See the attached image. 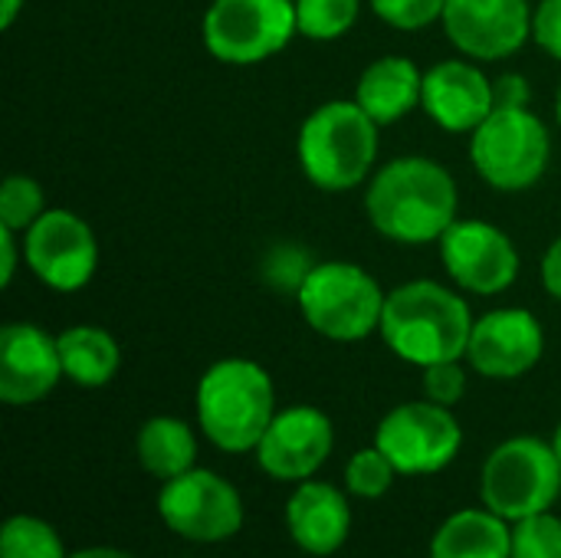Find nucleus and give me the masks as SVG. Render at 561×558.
<instances>
[{
	"label": "nucleus",
	"instance_id": "19",
	"mask_svg": "<svg viewBox=\"0 0 561 558\" xmlns=\"http://www.w3.org/2000/svg\"><path fill=\"white\" fill-rule=\"evenodd\" d=\"M424 72L408 56H378L355 86V102L378 122L394 125L421 105Z\"/></svg>",
	"mask_w": 561,
	"mask_h": 558
},
{
	"label": "nucleus",
	"instance_id": "12",
	"mask_svg": "<svg viewBox=\"0 0 561 558\" xmlns=\"http://www.w3.org/2000/svg\"><path fill=\"white\" fill-rule=\"evenodd\" d=\"M437 243L447 276L463 293L496 296L506 293L519 276L516 243L490 220H454Z\"/></svg>",
	"mask_w": 561,
	"mask_h": 558
},
{
	"label": "nucleus",
	"instance_id": "28",
	"mask_svg": "<svg viewBox=\"0 0 561 558\" xmlns=\"http://www.w3.org/2000/svg\"><path fill=\"white\" fill-rule=\"evenodd\" d=\"M378 20H385L394 30H424L444 16L447 0H368Z\"/></svg>",
	"mask_w": 561,
	"mask_h": 558
},
{
	"label": "nucleus",
	"instance_id": "6",
	"mask_svg": "<svg viewBox=\"0 0 561 558\" xmlns=\"http://www.w3.org/2000/svg\"><path fill=\"white\" fill-rule=\"evenodd\" d=\"M470 158L490 187L519 194L542 181L552 158V138L546 122L529 105L493 109L483 125L470 132Z\"/></svg>",
	"mask_w": 561,
	"mask_h": 558
},
{
	"label": "nucleus",
	"instance_id": "37",
	"mask_svg": "<svg viewBox=\"0 0 561 558\" xmlns=\"http://www.w3.org/2000/svg\"><path fill=\"white\" fill-rule=\"evenodd\" d=\"M556 118H559V128H561V89H559V99H556Z\"/></svg>",
	"mask_w": 561,
	"mask_h": 558
},
{
	"label": "nucleus",
	"instance_id": "36",
	"mask_svg": "<svg viewBox=\"0 0 561 558\" xmlns=\"http://www.w3.org/2000/svg\"><path fill=\"white\" fill-rule=\"evenodd\" d=\"M552 447H556V454H559V460H561V421H559V428H556V437H552Z\"/></svg>",
	"mask_w": 561,
	"mask_h": 558
},
{
	"label": "nucleus",
	"instance_id": "21",
	"mask_svg": "<svg viewBox=\"0 0 561 558\" xmlns=\"http://www.w3.org/2000/svg\"><path fill=\"white\" fill-rule=\"evenodd\" d=\"M62 375L79 388H102L115 378L122 365L118 342L99 326H69L56 335Z\"/></svg>",
	"mask_w": 561,
	"mask_h": 558
},
{
	"label": "nucleus",
	"instance_id": "31",
	"mask_svg": "<svg viewBox=\"0 0 561 558\" xmlns=\"http://www.w3.org/2000/svg\"><path fill=\"white\" fill-rule=\"evenodd\" d=\"M493 99H496V109H526L533 99L529 79L519 72H503L500 79H493Z\"/></svg>",
	"mask_w": 561,
	"mask_h": 558
},
{
	"label": "nucleus",
	"instance_id": "1",
	"mask_svg": "<svg viewBox=\"0 0 561 558\" xmlns=\"http://www.w3.org/2000/svg\"><path fill=\"white\" fill-rule=\"evenodd\" d=\"M460 194L454 174L424 155H404L378 168L368 181V224L391 243H437L457 220Z\"/></svg>",
	"mask_w": 561,
	"mask_h": 558
},
{
	"label": "nucleus",
	"instance_id": "14",
	"mask_svg": "<svg viewBox=\"0 0 561 558\" xmlns=\"http://www.w3.org/2000/svg\"><path fill=\"white\" fill-rule=\"evenodd\" d=\"M335 444V431L325 411L312 405H296L276 411L263 441L256 444V464L263 474L283 483L312 480V474L329 460Z\"/></svg>",
	"mask_w": 561,
	"mask_h": 558
},
{
	"label": "nucleus",
	"instance_id": "33",
	"mask_svg": "<svg viewBox=\"0 0 561 558\" xmlns=\"http://www.w3.org/2000/svg\"><path fill=\"white\" fill-rule=\"evenodd\" d=\"M539 276H542V286L552 299L561 303V234L552 240V247L546 250L542 257V266H539Z\"/></svg>",
	"mask_w": 561,
	"mask_h": 558
},
{
	"label": "nucleus",
	"instance_id": "2",
	"mask_svg": "<svg viewBox=\"0 0 561 558\" xmlns=\"http://www.w3.org/2000/svg\"><path fill=\"white\" fill-rule=\"evenodd\" d=\"M473 322L460 293L434 280H411L388 293L378 332L401 362L427 368L467 358Z\"/></svg>",
	"mask_w": 561,
	"mask_h": 558
},
{
	"label": "nucleus",
	"instance_id": "24",
	"mask_svg": "<svg viewBox=\"0 0 561 558\" xmlns=\"http://www.w3.org/2000/svg\"><path fill=\"white\" fill-rule=\"evenodd\" d=\"M0 558H66V549L46 520L10 516L0 536Z\"/></svg>",
	"mask_w": 561,
	"mask_h": 558
},
{
	"label": "nucleus",
	"instance_id": "27",
	"mask_svg": "<svg viewBox=\"0 0 561 558\" xmlns=\"http://www.w3.org/2000/svg\"><path fill=\"white\" fill-rule=\"evenodd\" d=\"M513 558H561V520L546 513L513 523Z\"/></svg>",
	"mask_w": 561,
	"mask_h": 558
},
{
	"label": "nucleus",
	"instance_id": "11",
	"mask_svg": "<svg viewBox=\"0 0 561 558\" xmlns=\"http://www.w3.org/2000/svg\"><path fill=\"white\" fill-rule=\"evenodd\" d=\"M23 260L43 286L56 293H79L95 276L99 243L79 214L46 207V214L23 234Z\"/></svg>",
	"mask_w": 561,
	"mask_h": 558
},
{
	"label": "nucleus",
	"instance_id": "4",
	"mask_svg": "<svg viewBox=\"0 0 561 558\" xmlns=\"http://www.w3.org/2000/svg\"><path fill=\"white\" fill-rule=\"evenodd\" d=\"M378 122L355 99H332L312 109L299 128V168L319 191L358 187L378 158Z\"/></svg>",
	"mask_w": 561,
	"mask_h": 558
},
{
	"label": "nucleus",
	"instance_id": "16",
	"mask_svg": "<svg viewBox=\"0 0 561 558\" xmlns=\"http://www.w3.org/2000/svg\"><path fill=\"white\" fill-rule=\"evenodd\" d=\"M62 375L59 342L33 322L0 329V401L23 408L53 395Z\"/></svg>",
	"mask_w": 561,
	"mask_h": 558
},
{
	"label": "nucleus",
	"instance_id": "9",
	"mask_svg": "<svg viewBox=\"0 0 561 558\" xmlns=\"http://www.w3.org/2000/svg\"><path fill=\"white\" fill-rule=\"evenodd\" d=\"M375 447L385 451L401 477H431L457 460L463 431L450 408L424 398L391 408L375 431Z\"/></svg>",
	"mask_w": 561,
	"mask_h": 558
},
{
	"label": "nucleus",
	"instance_id": "34",
	"mask_svg": "<svg viewBox=\"0 0 561 558\" xmlns=\"http://www.w3.org/2000/svg\"><path fill=\"white\" fill-rule=\"evenodd\" d=\"M23 3H26V0H0V26H3V30L13 26V20L20 16Z\"/></svg>",
	"mask_w": 561,
	"mask_h": 558
},
{
	"label": "nucleus",
	"instance_id": "3",
	"mask_svg": "<svg viewBox=\"0 0 561 558\" xmlns=\"http://www.w3.org/2000/svg\"><path fill=\"white\" fill-rule=\"evenodd\" d=\"M276 418V388L263 365L220 358L197 382V424L224 454L256 451Z\"/></svg>",
	"mask_w": 561,
	"mask_h": 558
},
{
	"label": "nucleus",
	"instance_id": "18",
	"mask_svg": "<svg viewBox=\"0 0 561 558\" xmlns=\"http://www.w3.org/2000/svg\"><path fill=\"white\" fill-rule=\"evenodd\" d=\"M286 529L309 556H335L352 533V510L342 490L322 480H302L286 503Z\"/></svg>",
	"mask_w": 561,
	"mask_h": 558
},
{
	"label": "nucleus",
	"instance_id": "38",
	"mask_svg": "<svg viewBox=\"0 0 561 558\" xmlns=\"http://www.w3.org/2000/svg\"><path fill=\"white\" fill-rule=\"evenodd\" d=\"M181 558H194V556H181Z\"/></svg>",
	"mask_w": 561,
	"mask_h": 558
},
{
	"label": "nucleus",
	"instance_id": "17",
	"mask_svg": "<svg viewBox=\"0 0 561 558\" xmlns=\"http://www.w3.org/2000/svg\"><path fill=\"white\" fill-rule=\"evenodd\" d=\"M421 109L444 132H477L496 109L493 79L473 59H444L424 72Z\"/></svg>",
	"mask_w": 561,
	"mask_h": 558
},
{
	"label": "nucleus",
	"instance_id": "10",
	"mask_svg": "<svg viewBox=\"0 0 561 558\" xmlns=\"http://www.w3.org/2000/svg\"><path fill=\"white\" fill-rule=\"evenodd\" d=\"M161 523L191 543H224L243 526V500L230 480L214 470L191 467L158 493Z\"/></svg>",
	"mask_w": 561,
	"mask_h": 558
},
{
	"label": "nucleus",
	"instance_id": "23",
	"mask_svg": "<svg viewBox=\"0 0 561 558\" xmlns=\"http://www.w3.org/2000/svg\"><path fill=\"white\" fill-rule=\"evenodd\" d=\"M362 13V0H296L299 36L316 43L342 39Z\"/></svg>",
	"mask_w": 561,
	"mask_h": 558
},
{
	"label": "nucleus",
	"instance_id": "22",
	"mask_svg": "<svg viewBox=\"0 0 561 558\" xmlns=\"http://www.w3.org/2000/svg\"><path fill=\"white\" fill-rule=\"evenodd\" d=\"M135 451H138V464L145 467V474L168 483V480H174V477H181V474H187L194 467L197 437L181 418L158 414V418H148L141 424Z\"/></svg>",
	"mask_w": 561,
	"mask_h": 558
},
{
	"label": "nucleus",
	"instance_id": "20",
	"mask_svg": "<svg viewBox=\"0 0 561 558\" xmlns=\"http://www.w3.org/2000/svg\"><path fill=\"white\" fill-rule=\"evenodd\" d=\"M431 558H513V529L493 510H460L434 533Z\"/></svg>",
	"mask_w": 561,
	"mask_h": 558
},
{
	"label": "nucleus",
	"instance_id": "15",
	"mask_svg": "<svg viewBox=\"0 0 561 558\" xmlns=\"http://www.w3.org/2000/svg\"><path fill=\"white\" fill-rule=\"evenodd\" d=\"M546 352L542 322L529 309H493L473 322L467 362L477 375L513 382L529 375Z\"/></svg>",
	"mask_w": 561,
	"mask_h": 558
},
{
	"label": "nucleus",
	"instance_id": "7",
	"mask_svg": "<svg viewBox=\"0 0 561 558\" xmlns=\"http://www.w3.org/2000/svg\"><path fill=\"white\" fill-rule=\"evenodd\" d=\"M483 503L506 523L552 510L561 497V460L542 437L523 434L503 441L483 464Z\"/></svg>",
	"mask_w": 561,
	"mask_h": 558
},
{
	"label": "nucleus",
	"instance_id": "26",
	"mask_svg": "<svg viewBox=\"0 0 561 558\" xmlns=\"http://www.w3.org/2000/svg\"><path fill=\"white\" fill-rule=\"evenodd\" d=\"M394 477H398V470L385 457L381 447H365V451L352 454L348 467H345V487L358 500H381L391 490Z\"/></svg>",
	"mask_w": 561,
	"mask_h": 558
},
{
	"label": "nucleus",
	"instance_id": "30",
	"mask_svg": "<svg viewBox=\"0 0 561 558\" xmlns=\"http://www.w3.org/2000/svg\"><path fill=\"white\" fill-rule=\"evenodd\" d=\"M533 39L561 62V0H542L533 10Z\"/></svg>",
	"mask_w": 561,
	"mask_h": 558
},
{
	"label": "nucleus",
	"instance_id": "8",
	"mask_svg": "<svg viewBox=\"0 0 561 558\" xmlns=\"http://www.w3.org/2000/svg\"><path fill=\"white\" fill-rule=\"evenodd\" d=\"M296 33V0H214L201 23L207 53L227 66L266 62L283 53Z\"/></svg>",
	"mask_w": 561,
	"mask_h": 558
},
{
	"label": "nucleus",
	"instance_id": "13",
	"mask_svg": "<svg viewBox=\"0 0 561 558\" xmlns=\"http://www.w3.org/2000/svg\"><path fill=\"white\" fill-rule=\"evenodd\" d=\"M440 23L447 39L480 62L510 59L533 39L529 0H447Z\"/></svg>",
	"mask_w": 561,
	"mask_h": 558
},
{
	"label": "nucleus",
	"instance_id": "32",
	"mask_svg": "<svg viewBox=\"0 0 561 558\" xmlns=\"http://www.w3.org/2000/svg\"><path fill=\"white\" fill-rule=\"evenodd\" d=\"M0 286H10L13 283V273H16V263H20V253H23V240L16 230H7L0 227Z\"/></svg>",
	"mask_w": 561,
	"mask_h": 558
},
{
	"label": "nucleus",
	"instance_id": "5",
	"mask_svg": "<svg viewBox=\"0 0 561 558\" xmlns=\"http://www.w3.org/2000/svg\"><path fill=\"white\" fill-rule=\"evenodd\" d=\"M388 293L378 280L348 260H325L309 266L296 289L299 312L312 332L332 342H362L381 329Z\"/></svg>",
	"mask_w": 561,
	"mask_h": 558
},
{
	"label": "nucleus",
	"instance_id": "35",
	"mask_svg": "<svg viewBox=\"0 0 561 558\" xmlns=\"http://www.w3.org/2000/svg\"><path fill=\"white\" fill-rule=\"evenodd\" d=\"M66 558H131V556H128V553H122V549L92 546V549H82V553H76V556H66Z\"/></svg>",
	"mask_w": 561,
	"mask_h": 558
},
{
	"label": "nucleus",
	"instance_id": "25",
	"mask_svg": "<svg viewBox=\"0 0 561 558\" xmlns=\"http://www.w3.org/2000/svg\"><path fill=\"white\" fill-rule=\"evenodd\" d=\"M46 214L43 187L26 174H10L0 187V227L26 234Z\"/></svg>",
	"mask_w": 561,
	"mask_h": 558
},
{
	"label": "nucleus",
	"instance_id": "29",
	"mask_svg": "<svg viewBox=\"0 0 561 558\" xmlns=\"http://www.w3.org/2000/svg\"><path fill=\"white\" fill-rule=\"evenodd\" d=\"M424 395L434 405L454 408L467 395V372L460 362H437L424 368Z\"/></svg>",
	"mask_w": 561,
	"mask_h": 558
}]
</instances>
